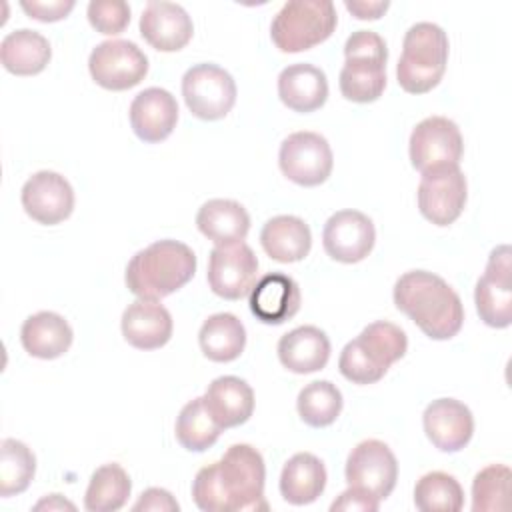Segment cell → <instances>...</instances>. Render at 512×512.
<instances>
[{
	"instance_id": "cell-8",
	"label": "cell",
	"mask_w": 512,
	"mask_h": 512,
	"mask_svg": "<svg viewBox=\"0 0 512 512\" xmlns=\"http://www.w3.org/2000/svg\"><path fill=\"white\" fill-rule=\"evenodd\" d=\"M408 152L412 166L420 174L458 166L464 152V140L458 124L446 116L424 118L410 134Z\"/></svg>"
},
{
	"instance_id": "cell-28",
	"label": "cell",
	"mask_w": 512,
	"mask_h": 512,
	"mask_svg": "<svg viewBox=\"0 0 512 512\" xmlns=\"http://www.w3.org/2000/svg\"><path fill=\"white\" fill-rule=\"evenodd\" d=\"M326 468L310 452H298L286 460L280 474V494L292 506H304L318 500L326 488Z\"/></svg>"
},
{
	"instance_id": "cell-14",
	"label": "cell",
	"mask_w": 512,
	"mask_h": 512,
	"mask_svg": "<svg viewBox=\"0 0 512 512\" xmlns=\"http://www.w3.org/2000/svg\"><path fill=\"white\" fill-rule=\"evenodd\" d=\"M258 258L246 242L214 246L208 256V286L224 300L248 296L256 284Z\"/></svg>"
},
{
	"instance_id": "cell-19",
	"label": "cell",
	"mask_w": 512,
	"mask_h": 512,
	"mask_svg": "<svg viewBox=\"0 0 512 512\" xmlns=\"http://www.w3.org/2000/svg\"><path fill=\"white\" fill-rule=\"evenodd\" d=\"M130 126L134 134L148 144L166 140L178 122L176 98L158 86L138 92L130 104Z\"/></svg>"
},
{
	"instance_id": "cell-45",
	"label": "cell",
	"mask_w": 512,
	"mask_h": 512,
	"mask_svg": "<svg viewBox=\"0 0 512 512\" xmlns=\"http://www.w3.org/2000/svg\"><path fill=\"white\" fill-rule=\"evenodd\" d=\"M34 510H76V506L72 502H68L66 498H62L60 494H50L48 498L40 500Z\"/></svg>"
},
{
	"instance_id": "cell-10",
	"label": "cell",
	"mask_w": 512,
	"mask_h": 512,
	"mask_svg": "<svg viewBox=\"0 0 512 512\" xmlns=\"http://www.w3.org/2000/svg\"><path fill=\"white\" fill-rule=\"evenodd\" d=\"M88 70L92 80L104 90L122 92L144 80L148 58L130 40H104L90 52Z\"/></svg>"
},
{
	"instance_id": "cell-39",
	"label": "cell",
	"mask_w": 512,
	"mask_h": 512,
	"mask_svg": "<svg viewBox=\"0 0 512 512\" xmlns=\"http://www.w3.org/2000/svg\"><path fill=\"white\" fill-rule=\"evenodd\" d=\"M340 374L352 384H374L384 378V370L378 368L358 346L356 340H350L338 358Z\"/></svg>"
},
{
	"instance_id": "cell-33",
	"label": "cell",
	"mask_w": 512,
	"mask_h": 512,
	"mask_svg": "<svg viewBox=\"0 0 512 512\" xmlns=\"http://www.w3.org/2000/svg\"><path fill=\"white\" fill-rule=\"evenodd\" d=\"M354 340L358 342L362 352L384 372H388V368L398 362L408 350L406 332L388 320L368 324Z\"/></svg>"
},
{
	"instance_id": "cell-35",
	"label": "cell",
	"mask_w": 512,
	"mask_h": 512,
	"mask_svg": "<svg viewBox=\"0 0 512 512\" xmlns=\"http://www.w3.org/2000/svg\"><path fill=\"white\" fill-rule=\"evenodd\" d=\"M36 474L34 452L16 438H4L0 444V496L22 494Z\"/></svg>"
},
{
	"instance_id": "cell-29",
	"label": "cell",
	"mask_w": 512,
	"mask_h": 512,
	"mask_svg": "<svg viewBox=\"0 0 512 512\" xmlns=\"http://www.w3.org/2000/svg\"><path fill=\"white\" fill-rule=\"evenodd\" d=\"M52 58L50 42L36 30L18 28L0 42V62L16 76L40 74Z\"/></svg>"
},
{
	"instance_id": "cell-3",
	"label": "cell",
	"mask_w": 512,
	"mask_h": 512,
	"mask_svg": "<svg viewBox=\"0 0 512 512\" xmlns=\"http://www.w3.org/2000/svg\"><path fill=\"white\" fill-rule=\"evenodd\" d=\"M448 36L434 22H416L408 28L402 42V56L396 78L408 94H426L436 88L446 72Z\"/></svg>"
},
{
	"instance_id": "cell-41",
	"label": "cell",
	"mask_w": 512,
	"mask_h": 512,
	"mask_svg": "<svg viewBox=\"0 0 512 512\" xmlns=\"http://www.w3.org/2000/svg\"><path fill=\"white\" fill-rule=\"evenodd\" d=\"M76 6L74 0H22L20 8L38 22H56L66 18L72 8Z\"/></svg>"
},
{
	"instance_id": "cell-43",
	"label": "cell",
	"mask_w": 512,
	"mask_h": 512,
	"mask_svg": "<svg viewBox=\"0 0 512 512\" xmlns=\"http://www.w3.org/2000/svg\"><path fill=\"white\" fill-rule=\"evenodd\" d=\"M132 508L134 510H150V512H178L180 504L168 490L148 488L140 494V498L136 500V504Z\"/></svg>"
},
{
	"instance_id": "cell-44",
	"label": "cell",
	"mask_w": 512,
	"mask_h": 512,
	"mask_svg": "<svg viewBox=\"0 0 512 512\" xmlns=\"http://www.w3.org/2000/svg\"><path fill=\"white\" fill-rule=\"evenodd\" d=\"M346 10L356 16L358 20H378L384 16V12L390 8V2L380 0V2H364V0H346L344 2Z\"/></svg>"
},
{
	"instance_id": "cell-40",
	"label": "cell",
	"mask_w": 512,
	"mask_h": 512,
	"mask_svg": "<svg viewBox=\"0 0 512 512\" xmlns=\"http://www.w3.org/2000/svg\"><path fill=\"white\" fill-rule=\"evenodd\" d=\"M192 500L204 512H226V498L218 480L216 462L196 472L192 482Z\"/></svg>"
},
{
	"instance_id": "cell-32",
	"label": "cell",
	"mask_w": 512,
	"mask_h": 512,
	"mask_svg": "<svg viewBox=\"0 0 512 512\" xmlns=\"http://www.w3.org/2000/svg\"><path fill=\"white\" fill-rule=\"evenodd\" d=\"M174 434L182 448L190 452H204L216 444V440L222 434V428L212 418L204 404V398L200 396L182 406L176 418Z\"/></svg>"
},
{
	"instance_id": "cell-18",
	"label": "cell",
	"mask_w": 512,
	"mask_h": 512,
	"mask_svg": "<svg viewBox=\"0 0 512 512\" xmlns=\"http://www.w3.org/2000/svg\"><path fill=\"white\" fill-rule=\"evenodd\" d=\"M140 34L160 52H178L190 42L194 24L180 4L152 0L142 10Z\"/></svg>"
},
{
	"instance_id": "cell-11",
	"label": "cell",
	"mask_w": 512,
	"mask_h": 512,
	"mask_svg": "<svg viewBox=\"0 0 512 512\" xmlns=\"http://www.w3.org/2000/svg\"><path fill=\"white\" fill-rule=\"evenodd\" d=\"M344 476L350 488H358L378 502L386 500L398 480V462L394 452L382 440H362L346 458Z\"/></svg>"
},
{
	"instance_id": "cell-36",
	"label": "cell",
	"mask_w": 512,
	"mask_h": 512,
	"mask_svg": "<svg viewBox=\"0 0 512 512\" xmlns=\"http://www.w3.org/2000/svg\"><path fill=\"white\" fill-rule=\"evenodd\" d=\"M414 504L422 512H458L464 506V490L452 474L434 470L416 482Z\"/></svg>"
},
{
	"instance_id": "cell-24",
	"label": "cell",
	"mask_w": 512,
	"mask_h": 512,
	"mask_svg": "<svg viewBox=\"0 0 512 512\" xmlns=\"http://www.w3.org/2000/svg\"><path fill=\"white\" fill-rule=\"evenodd\" d=\"M278 360L294 374L322 370L330 358V340L316 326H298L278 340Z\"/></svg>"
},
{
	"instance_id": "cell-6",
	"label": "cell",
	"mask_w": 512,
	"mask_h": 512,
	"mask_svg": "<svg viewBox=\"0 0 512 512\" xmlns=\"http://www.w3.org/2000/svg\"><path fill=\"white\" fill-rule=\"evenodd\" d=\"M218 480L226 498V512L268 510L264 500L266 466L250 444H232L216 462Z\"/></svg>"
},
{
	"instance_id": "cell-23",
	"label": "cell",
	"mask_w": 512,
	"mask_h": 512,
	"mask_svg": "<svg viewBox=\"0 0 512 512\" xmlns=\"http://www.w3.org/2000/svg\"><path fill=\"white\" fill-rule=\"evenodd\" d=\"M278 96L282 104L294 112H314L322 108L328 98L326 74L314 64H290L278 76Z\"/></svg>"
},
{
	"instance_id": "cell-38",
	"label": "cell",
	"mask_w": 512,
	"mask_h": 512,
	"mask_svg": "<svg viewBox=\"0 0 512 512\" xmlns=\"http://www.w3.org/2000/svg\"><path fill=\"white\" fill-rule=\"evenodd\" d=\"M86 16L96 32L116 36L130 24V6L124 0H92Z\"/></svg>"
},
{
	"instance_id": "cell-25",
	"label": "cell",
	"mask_w": 512,
	"mask_h": 512,
	"mask_svg": "<svg viewBox=\"0 0 512 512\" xmlns=\"http://www.w3.org/2000/svg\"><path fill=\"white\" fill-rule=\"evenodd\" d=\"M74 332L64 316L42 310L28 316L20 328V342L24 350L40 360H54L68 352Z\"/></svg>"
},
{
	"instance_id": "cell-7",
	"label": "cell",
	"mask_w": 512,
	"mask_h": 512,
	"mask_svg": "<svg viewBox=\"0 0 512 512\" xmlns=\"http://www.w3.org/2000/svg\"><path fill=\"white\" fill-rule=\"evenodd\" d=\"M182 96L196 118L220 120L236 104V82L224 68L200 62L184 72Z\"/></svg>"
},
{
	"instance_id": "cell-12",
	"label": "cell",
	"mask_w": 512,
	"mask_h": 512,
	"mask_svg": "<svg viewBox=\"0 0 512 512\" xmlns=\"http://www.w3.org/2000/svg\"><path fill=\"white\" fill-rule=\"evenodd\" d=\"M474 302L480 320L490 328L512 324V260L510 246L502 244L488 256L484 274L474 288Z\"/></svg>"
},
{
	"instance_id": "cell-31",
	"label": "cell",
	"mask_w": 512,
	"mask_h": 512,
	"mask_svg": "<svg viewBox=\"0 0 512 512\" xmlns=\"http://www.w3.org/2000/svg\"><path fill=\"white\" fill-rule=\"evenodd\" d=\"M132 482L128 472L116 464H104L96 468L84 494V508L88 512H116L130 496Z\"/></svg>"
},
{
	"instance_id": "cell-20",
	"label": "cell",
	"mask_w": 512,
	"mask_h": 512,
	"mask_svg": "<svg viewBox=\"0 0 512 512\" xmlns=\"http://www.w3.org/2000/svg\"><path fill=\"white\" fill-rule=\"evenodd\" d=\"M124 340L138 350H156L172 338V316L160 302L134 300L120 320Z\"/></svg>"
},
{
	"instance_id": "cell-34",
	"label": "cell",
	"mask_w": 512,
	"mask_h": 512,
	"mask_svg": "<svg viewBox=\"0 0 512 512\" xmlns=\"http://www.w3.org/2000/svg\"><path fill=\"white\" fill-rule=\"evenodd\" d=\"M342 392L330 380H314L306 384L296 398V408L304 424L326 428L336 422L342 412Z\"/></svg>"
},
{
	"instance_id": "cell-9",
	"label": "cell",
	"mask_w": 512,
	"mask_h": 512,
	"mask_svg": "<svg viewBox=\"0 0 512 512\" xmlns=\"http://www.w3.org/2000/svg\"><path fill=\"white\" fill-rule=\"evenodd\" d=\"M278 166L282 174L298 186H320L328 180L334 166L332 148L318 132H292L280 144Z\"/></svg>"
},
{
	"instance_id": "cell-5",
	"label": "cell",
	"mask_w": 512,
	"mask_h": 512,
	"mask_svg": "<svg viewBox=\"0 0 512 512\" xmlns=\"http://www.w3.org/2000/svg\"><path fill=\"white\" fill-rule=\"evenodd\" d=\"M338 16L330 0L286 2L270 24V36L280 52H304L328 40Z\"/></svg>"
},
{
	"instance_id": "cell-1",
	"label": "cell",
	"mask_w": 512,
	"mask_h": 512,
	"mask_svg": "<svg viewBox=\"0 0 512 512\" xmlns=\"http://www.w3.org/2000/svg\"><path fill=\"white\" fill-rule=\"evenodd\" d=\"M394 304L428 338L450 340L464 324V306L456 290L428 270L404 272L392 292Z\"/></svg>"
},
{
	"instance_id": "cell-22",
	"label": "cell",
	"mask_w": 512,
	"mask_h": 512,
	"mask_svg": "<svg viewBox=\"0 0 512 512\" xmlns=\"http://www.w3.org/2000/svg\"><path fill=\"white\" fill-rule=\"evenodd\" d=\"M202 398L222 430L248 422L254 412V390L238 376L214 378Z\"/></svg>"
},
{
	"instance_id": "cell-2",
	"label": "cell",
	"mask_w": 512,
	"mask_h": 512,
	"mask_svg": "<svg viewBox=\"0 0 512 512\" xmlns=\"http://www.w3.org/2000/svg\"><path fill=\"white\" fill-rule=\"evenodd\" d=\"M196 272V254L184 242L164 238L138 250L126 266V286L140 300L160 302L186 286Z\"/></svg>"
},
{
	"instance_id": "cell-17",
	"label": "cell",
	"mask_w": 512,
	"mask_h": 512,
	"mask_svg": "<svg viewBox=\"0 0 512 512\" xmlns=\"http://www.w3.org/2000/svg\"><path fill=\"white\" fill-rule=\"evenodd\" d=\"M422 426L434 448L442 452H458L472 440L474 416L464 402L456 398H438L426 406Z\"/></svg>"
},
{
	"instance_id": "cell-16",
	"label": "cell",
	"mask_w": 512,
	"mask_h": 512,
	"mask_svg": "<svg viewBox=\"0 0 512 512\" xmlns=\"http://www.w3.org/2000/svg\"><path fill=\"white\" fill-rule=\"evenodd\" d=\"M24 212L44 226L64 222L74 210V190L70 182L52 170H40L32 174L22 186Z\"/></svg>"
},
{
	"instance_id": "cell-4",
	"label": "cell",
	"mask_w": 512,
	"mask_h": 512,
	"mask_svg": "<svg viewBox=\"0 0 512 512\" xmlns=\"http://www.w3.org/2000/svg\"><path fill=\"white\" fill-rule=\"evenodd\" d=\"M346 62L340 70V92L346 100L368 104L382 96L386 88L388 48L380 34L356 30L344 44Z\"/></svg>"
},
{
	"instance_id": "cell-26",
	"label": "cell",
	"mask_w": 512,
	"mask_h": 512,
	"mask_svg": "<svg viewBox=\"0 0 512 512\" xmlns=\"http://www.w3.org/2000/svg\"><path fill=\"white\" fill-rule=\"evenodd\" d=\"M196 226L216 246H228L244 242L250 230V216L236 200L212 198L200 206Z\"/></svg>"
},
{
	"instance_id": "cell-42",
	"label": "cell",
	"mask_w": 512,
	"mask_h": 512,
	"mask_svg": "<svg viewBox=\"0 0 512 512\" xmlns=\"http://www.w3.org/2000/svg\"><path fill=\"white\" fill-rule=\"evenodd\" d=\"M378 506H380V502H378L374 496H370V494H366V492H362V490H358V488H350V486H348V490H344V492L330 504V510H332V512H336V510H344V512H350V510H358V512H376Z\"/></svg>"
},
{
	"instance_id": "cell-13",
	"label": "cell",
	"mask_w": 512,
	"mask_h": 512,
	"mask_svg": "<svg viewBox=\"0 0 512 512\" xmlns=\"http://www.w3.org/2000/svg\"><path fill=\"white\" fill-rule=\"evenodd\" d=\"M420 214L436 224L448 226L462 214L468 198L466 176L460 166H448L424 172L418 184Z\"/></svg>"
},
{
	"instance_id": "cell-21",
	"label": "cell",
	"mask_w": 512,
	"mask_h": 512,
	"mask_svg": "<svg viewBox=\"0 0 512 512\" xmlns=\"http://www.w3.org/2000/svg\"><path fill=\"white\" fill-rule=\"evenodd\" d=\"M300 310V288L282 272L262 276L250 292V312L264 324H284Z\"/></svg>"
},
{
	"instance_id": "cell-27",
	"label": "cell",
	"mask_w": 512,
	"mask_h": 512,
	"mask_svg": "<svg viewBox=\"0 0 512 512\" xmlns=\"http://www.w3.org/2000/svg\"><path fill=\"white\" fill-rule=\"evenodd\" d=\"M260 244L272 260L290 264L308 256L312 248V234L302 218L280 214L262 226Z\"/></svg>"
},
{
	"instance_id": "cell-15",
	"label": "cell",
	"mask_w": 512,
	"mask_h": 512,
	"mask_svg": "<svg viewBox=\"0 0 512 512\" xmlns=\"http://www.w3.org/2000/svg\"><path fill=\"white\" fill-rule=\"evenodd\" d=\"M376 242L372 220L360 210L334 212L322 230V244L326 254L342 264H356L364 260Z\"/></svg>"
},
{
	"instance_id": "cell-30",
	"label": "cell",
	"mask_w": 512,
	"mask_h": 512,
	"mask_svg": "<svg viewBox=\"0 0 512 512\" xmlns=\"http://www.w3.org/2000/svg\"><path fill=\"white\" fill-rule=\"evenodd\" d=\"M198 344L208 360L232 362L244 352L246 328L238 316L230 312H218L208 316L200 326Z\"/></svg>"
},
{
	"instance_id": "cell-37",
	"label": "cell",
	"mask_w": 512,
	"mask_h": 512,
	"mask_svg": "<svg viewBox=\"0 0 512 512\" xmlns=\"http://www.w3.org/2000/svg\"><path fill=\"white\" fill-rule=\"evenodd\" d=\"M510 468L504 464H490L482 468L472 482V510L474 512H502L508 500Z\"/></svg>"
}]
</instances>
